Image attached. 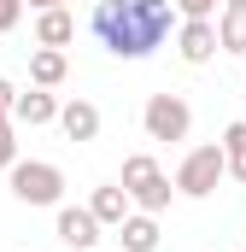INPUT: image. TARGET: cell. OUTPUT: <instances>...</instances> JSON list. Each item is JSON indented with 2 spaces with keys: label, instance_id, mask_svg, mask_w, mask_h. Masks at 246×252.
<instances>
[{
  "label": "cell",
  "instance_id": "obj_2",
  "mask_svg": "<svg viewBox=\"0 0 246 252\" xmlns=\"http://www.w3.org/2000/svg\"><path fill=\"white\" fill-rule=\"evenodd\" d=\"M123 188H129V199H135V211H164L170 205V176L158 170V158H147V153H135V158H123Z\"/></svg>",
  "mask_w": 246,
  "mask_h": 252
},
{
  "label": "cell",
  "instance_id": "obj_1",
  "mask_svg": "<svg viewBox=\"0 0 246 252\" xmlns=\"http://www.w3.org/2000/svg\"><path fill=\"white\" fill-rule=\"evenodd\" d=\"M176 24V0H94V41L112 59H147L153 47H164Z\"/></svg>",
  "mask_w": 246,
  "mask_h": 252
},
{
  "label": "cell",
  "instance_id": "obj_15",
  "mask_svg": "<svg viewBox=\"0 0 246 252\" xmlns=\"http://www.w3.org/2000/svg\"><path fill=\"white\" fill-rule=\"evenodd\" d=\"M223 158H229V176L246 182V118H235V124L223 129Z\"/></svg>",
  "mask_w": 246,
  "mask_h": 252
},
{
  "label": "cell",
  "instance_id": "obj_10",
  "mask_svg": "<svg viewBox=\"0 0 246 252\" xmlns=\"http://www.w3.org/2000/svg\"><path fill=\"white\" fill-rule=\"evenodd\" d=\"M118 241H123V252H158V217L153 211H129Z\"/></svg>",
  "mask_w": 246,
  "mask_h": 252
},
{
  "label": "cell",
  "instance_id": "obj_4",
  "mask_svg": "<svg viewBox=\"0 0 246 252\" xmlns=\"http://www.w3.org/2000/svg\"><path fill=\"white\" fill-rule=\"evenodd\" d=\"M12 193H18L24 205H59L64 170L47 164V158H18V164H12Z\"/></svg>",
  "mask_w": 246,
  "mask_h": 252
},
{
  "label": "cell",
  "instance_id": "obj_8",
  "mask_svg": "<svg viewBox=\"0 0 246 252\" xmlns=\"http://www.w3.org/2000/svg\"><path fill=\"white\" fill-rule=\"evenodd\" d=\"M59 129H64V141H94V135H100V106H94V100L59 106Z\"/></svg>",
  "mask_w": 246,
  "mask_h": 252
},
{
  "label": "cell",
  "instance_id": "obj_20",
  "mask_svg": "<svg viewBox=\"0 0 246 252\" xmlns=\"http://www.w3.org/2000/svg\"><path fill=\"white\" fill-rule=\"evenodd\" d=\"M30 6H35V12H53V6H64V0H30Z\"/></svg>",
  "mask_w": 246,
  "mask_h": 252
},
{
  "label": "cell",
  "instance_id": "obj_18",
  "mask_svg": "<svg viewBox=\"0 0 246 252\" xmlns=\"http://www.w3.org/2000/svg\"><path fill=\"white\" fill-rule=\"evenodd\" d=\"M176 12H182V18H211L217 0H176Z\"/></svg>",
  "mask_w": 246,
  "mask_h": 252
},
{
  "label": "cell",
  "instance_id": "obj_13",
  "mask_svg": "<svg viewBox=\"0 0 246 252\" xmlns=\"http://www.w3.org/2000/svg\"><path fill=\"white\" fill-rule=\"evenodd\" d=\"M70 35H76V18H70L64 6H53V12L35 18V47H64Z\"/></svg>",
  "mask_w": 246,
  "mask_h": 252
},
{
  "label": "cell",
  "instance_id": "obj_17",
  "mask_svg": "<svg viewBox=\"0 0 246 252\" xmlns=\"http://www.w3.org/2000/svg\"><path fill=\"white\" fill-rule=\"evenodd\" d=\"M18 18H24V0H0V35L18 30Z\"/></svg>",
  "mask_w": 246,
  "mask_h": 252
},
{
  "label": "cell",
  "instance_id": "obj_12",
  "mask_svg": "<svg viewBox=\"0 0 246 252\" xmlns=\"http://www.w3.org/2000/svg\"><path fill=\"white\" fill-rule=\"evenodd\" d=\"M64 70H70L64 47H35V53H30V82H35V88H59Z\"/></svg>",
  "mask_w": 246,
  "mask_h": 252
},
{
  "label": "cell",
  "instance_id": "obj_11",
  "mask_svg": "<svg viewBox=\"0 0 246 252\" xmlns=\"http://www.w3.org/2000/svg\"><path fill=\"white\" fill-rule=\"evenodd\" d=\"M12 118H18V124H30V129H41V124H59V100H53L47 88H30V94H18Z\"/></svg>",
  "mask_w": 246,
  "mask_h": 252
},
{
  "label": "cell",
  "instance_id": "obj_3",
  "mask_svg": "<svg viewBox=\"0 0 246 252\" xmlns=\"http://www.w3.org/2000/svg\"><path fill=\"white\" fill-rule=\"evenodd\" d=\"M229 176V158H223V141H211V147H193L182 158V170H176V193L187 199H205V193H217V182Z\"/></svg>",
  "mask_w": 246,
  "mask_h": 252
},
{
  "label": "cell",
  "instance_id": "obj_7",
  "mask_svg": "<svg viewBox=\"0 0 246 252\" xmlns=\"http://www.w3.org/2000/svg\"><path fill=\"white\" fill-rule=\"evenodd\" d=\"M100 229H106V223H100L88 205H64V211H59V241L70 252H88L94 241H100Z\"/></svg>",
  "mask_w": 246,
  "mask_h": 252
},
{
  "label": "cell",
  "instance_id": "obj_5",
  "mask_svg": "<svg viewBox=\"0 0 246 252\" xmlns=\"http://www.w3.org/2000/svg\"><path fill=\"white\" fill-rule=\"evenodd\" d=\"M141 124H147L153 141H187V129H193V106H187L182 94H153L147 112H141Z\"/></svg>",
  "mask_w": 246,
  "mask_h": 252
},
{
  "label": "cell",
  "instance_id": "obj_14",
  "mask_svg": "<svg viewBox=\"0 0 246 252\" xmlns=\"http://www.w3.org/2000/svg\"><path fill=\"white\" fill-rule=\"evenodd\" d=\"M217 35H223V53H241L246 59V6H223Z\"/></svg>",
  "mask_w": 246,
  "mask_h": 252
},
{
  "label": "cell",
  "instance_id": "obj_9",
  "mask_svg": "<svg viewBox=\"0 0 246 252\" xmlns=\"http://www.w3.org/2000/svg\"><path fill=\"white\" fill-rule=\"evenodd\" d=\"M129 205H135V199H129V188H123V182H106V188H94V199H88V211H94L106 229H123Z\"/></svg>",
  "mask_w": 246,
  "mask_h": 252
},
{
  "label": "cell",
  "instance_id": "obj_21",
  "mask_svg": "<svg viewBox=\"0 0 246 252\" xmlns=\"http://www.w3.org/2000/svg\"><path fill=\"white\" fill-rule=\"evenodd\" d=\"M223 6H246V0H223Z\"/></svg>",
  "mask_w": 246,
  "mask_h": 252
},
{
  "label": "cell",
  "instance_id": "obj_19",
  "mask_svg": "<svg viewBox=\"0 0 246 252\" xmlns=\"http://www.w3.org/2000/svg\"><path fill=\"white\" fill-rule=\"evenodd\" d=\"M12 106H18V88H12V82H6V76H0V118H6V112H12Z\"/></svg>",
  "mask_w": 246,
  "mask_h": 252
},
{
  "label": "cell",
  "instance_id": "obj_16",
  "mask_svg": "<svg viewBox=\"0 0 246 252\" xmlns=\"http://www.w3.org/2000/svg\"><path fill=\"white\" fill-rule=\"evenodd\" d=\"M18 164V135H12V118H0V170Z\"/></svg>",
  "mask_w": 246,
  "mask_h": 252
},
{
  "label": "cell",
  "instance_id": "obj_6",
  "mask_svg": "<svg viewBox=\"0 0 246 252\" xmlns=\"http://www.w3.org/2000/svg\"><path fill=\"white\" fill-rule=\"evenodd\" d=\"M176 53H182L187 64H211L217 53H223V35H217V24L211 18H187L182 35H176Z\"/></svg>",
  "mask_w": 246,
  "mask_h": 252
}]
</instances>
